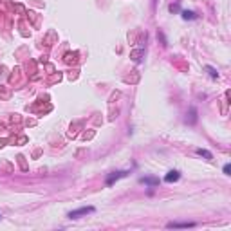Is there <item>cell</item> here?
I'll list each match as a JSON object with an SVG mask.
<instances>
[{
  "label": "cell",
  "instance_id": "10",
  "mask_svg": "<svg viewBox=\"0 0 231 231\" xmlns=\"http://www.w3.org/2000/svg\"><path fill=\"white\" fill-rule=\"evenodd\" d=\"M170 11H179V6H170Z\"/></svg>",
  "mask_w": 231,
  "mask_h": 231
},
{
  "label": "cell",
  "instance_id": "5",
  "mask_svg": "<svg viewBox=\"0 0 231 231\" xmlns=\"http://www.w3.org/2000/svg\"><path fill=\"white\" fill-rule=\"evenodd\" d=\"M180 14H182V18H184V20H193V18H197L193 11H186V9H184V11H180Z\"/></svg>",
  "mask_w": 231,
  "mask_h": 231
},
{
  "label": "cell",
  "instance_id": "3",
  "mask_svg": "<svg viewBox=\"0 0 231 231\" xmlns=\"http://www.w3.org/2000/svg\"><path fill=\"white\" fill-rule=\"evenodd\" d=\"M179 177H180V173L177 172V170H172V172L166 173L164 180H166V182H175V180H179Z\"/></svg>",
  "mask_w": 231,
  "mask_h": 231
},
{
  "label": "cell",
  "instance_id": "8",
  "mask_svg": "<svg viewBox=\"0 0 231 231\" xmlns=\"http://www.w3.org/2000/svg\"><path fill=\"white\" fill-rule=\"evenodd\" d=\"M206 71L209 72V76H211V78H217V76H218V74H217V71L213 69V67H209V65H206Z\"/></svg>",
  "mask_w": 231,
  "mask_h": 231
},
{
  "label": "cell",
  "instance_id": "9",
  "mask_svg": "<svg viewBox=\"0 0 231 231\" xmlns=\"http://www.w3.org/2000/svg\"><path fill=\"white\" fill-rule=\"evenodd\" d=\"M229 172H231V166L226 164V166H224V173H226V175H229Z\"/></svg>",
  "mask_w": 231,
  "mask_h": 231
},
{
  "label": "cell",
  "instance_id": "4",
  "mask_svg": "<svg viewBox=\"0 0 231 231\" xmlns=\"http://www.w3.org/2000/svg\"><path fill=\"white\" fill-rule=\"evenodd\" d=\"M195 224L193 222H170L168 224V228L172 229V228H193Z\"/></svg>",
  "mask_w": 231,
  "mask_h": 231
},
{
  "label": "cell",
  "instance_id": "1",
  "mask_svg": "<svg viewBox=\"0 0 231 231\" xmlns=\"http://www.w3.org/2000/svg\"><path fill=\"white\" fill-rule=\"evenodd\" d=\"M96 209H94V206H87V208H79V209H74V211H71L69 213V218H79V217L83 215H89V213H94Z\"/></svg>",
  "mask_w": 231,
  "mask_h": 231
},
{
  "label": "cell",
  "instance_id": "6",
  "mask_svg": "<svg viewBox=\"0 0 231 231\" xmlns=\"http://www.w3.org/2000/svg\"><path fill=\"white\" fill-rule=\"evenodd\" d=\"M197 153H199V155H202V157H206L208 161H209V159H213V155H211L208 150H202V148H197Z\"/></svg>",
  "mask_w": 231,
  "mask_h": 231
},
{
  "label": "cell",
  "instance_id": "7",
  "mask_svg": "<svg viewBox=\"0 0 231 231\" xmlns=\"http://www.w3.org/2000/svg\"><path fill=\"white\" fill-rule=\"evenodd\" d=\"M144 182V184H150V186H155V184H159L157 179H141Z\"/></svg>",
  "mask_w": 231,
  "mask_h": 231
},
{
  "label": "cell",
  "instance_id": "2",
  "mask_svg": "<svg viewBox=\"0 0 231 231\" xmlns=\"http://www.w3.org/2000/svg\"><path fill=\"white\" fill-rule=\"evenodd\" d=\"M125 175H126V172H114V173H110V175L107 177V186L114 184V180L121 179V177H125Z\"/></svg>",
  "mask_w": 231,
  "mask_h": 231
}]
</instances>
